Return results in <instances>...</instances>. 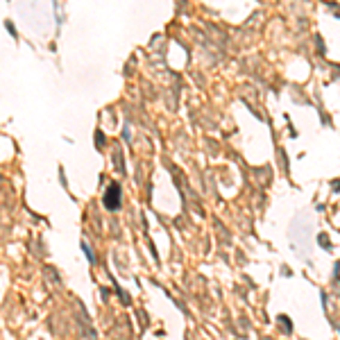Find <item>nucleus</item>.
Here are the masks:
<instances>
[{
    "label": "nucleus",
    "instance_id": "obj_1",
    "mask_svg": "<svg viewBox=\"0 0 340 340\" xmlns=\"http://www.w3.org/2000/svg\"><path fill=\"white\" fill-rule=\"evenodd\" d=\"M116 200H118V186H111L109 195L104 197V202H107V209H111V211H113V209H118V202H116Z\"/></svg>",
    "mask_w": 340,
    "mask_h": 340
}]
</instances>
